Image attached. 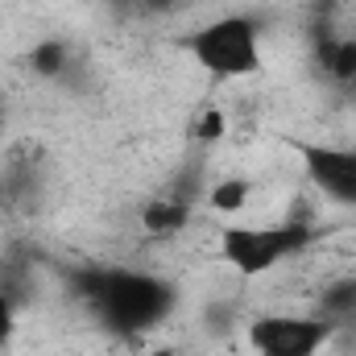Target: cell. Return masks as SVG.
<instances>
[{
	"label": "cell",
	"instance_id": "obj_1",
	"mask_svg": "<svg viewBox=\"0 0 356 356\" xmlns=\"http://www.w3.org/2000/svg\"><path fill=\"white\" fill-rule=\"evenodd\" d=\"M83 298L95 311V319L133 340V336H145L154 332L170 311H175V286L158 273H145V269H95V273H83Z\"/></svg>",
	"mask_w": 356,
	"mask_h": 356
},
{
	"label": "cell",
	"instance_id": "obj_2",
	"mask_svg": "<svg viewBox=\"0 0 356 356\" xmlns=\"http://www.w3.org/2000/svg\"><path fill=\"white\" fill-rule=\"evenodd\" d=\"M186 54L211 79H249L261 71V21L249 13L211 17L186 38Z\"/></svg>",
	"mask_w": 356,
	"mask_h": 356
},
{
	"label": "cell",
	"instance_id": "obj_3",
	"mask_svg": "<svg viewBox=\"0 0 356 356\" xmlns=\"http://www.w3.org/2000/svg\"><path fill=\"white\" fill-rule=\"evenodd\" d=\"M315 245V228L302 220L282 224H224L220 228V257L241 277H261L269 269L286 266L290 257Z\"/></svg>",
	"mask_w": 356,
	"mask_h": 356
},
{
	"label": "cell",
	"instance_id": "obj_4",
	"mask_svg": "<svg viewBox=\"0 0 356 356\" xmlns=\"http://www.w3.org/2000/svg\"><path fill=\"white\" fill-rule=\"evenodd\" d=\"M336 332L340 327L332 319H323L319 311H311V315L269 311V315L249 319L245 340H249V348L257 356H319Z\"/></svg>",
	"mask_w": 356,
	"mask_h": 356
},
{
	"label": "cell",
	"instance_id": "obj_5",
	"mask_svg": "<svg viewBox=\"0 0 356 356\" xmlns=\"http://www.w3.org/2000/svg\"><path fill=\"white\" fill-rule=\"evenodd\" d=\"M302 158V175L311 186L336 203V207H356V145H323V141H294Z\"/></svg>",
	"mask_w": 356,
	"mask_h": 356
},
{
	"label": "cell",
	"instance_id": "obj_6",
	"mask_svg": "<svg viewBox=\"0 0 356 356\" xmlns=\"http://www.w3.org/2000/svg\"><path fill=\"white\" fill-rule=\"evenodd\" d=\"M186 220H191V203L182 199H149L141 207V228L154 236H170L178 228H186Z\"/></svg>",
	"mask_w": 356,
	"mask_h": 356
},
{
	"label": "cell",
	"instance_id": "obj_7",
	"mask_svg": "<svg viewBox=\"0 0 356 356\" xmlns=\"http://www.w3.org/2000/svg\"><path fill=\"white\" fill-rule=\"evenodd\" d=\"M319 315L332 319L336 327L348 323V319H356V277H340V282H332V286L323 290V298H319Z\"/></svg>",
	"mask_w": 356,
	"mask_h": 356
},
{
	"label": "cell",
	"instance_id": "obj_8",
	"mask_svg": "<svg viewBox=\"0 0 356 356\" xmlns=\"http://www.w3.org/2000/svg\"><path fill=\"white\" fill-rule=\"evenodd\" d=\"M67 63H71V50H67L63 42H38L33 54H29V67H33L42 79H58V75L67 71Z\"/></svg>",
	"mask_w": 356,
	"mask_h": 356
},
{
	"label": "cell",
	"instance_id": "obj_9",
	"mask_svg": "<svg viewBox=\"0 0 356 356\" xmlns=\"http://www.w3.org/2000/svg\"><path fill=\"white\" fill-rule=\"evenodd\" d=\"M323 67L336 79L353 83L356 79V42H323Z\"/></svg>",
	"mask_w": 356,
	"mask_h": 356
},
{
	"label": "cell",
	"instance_id": "obj_10",
	"mask_svg": "<svg viewBox=\"0 0 356 356\" xmlns=\"http://www.w3.org/2000/svg\"><path fill=\"white\" fill-rule=\"evenodd\" d=\"M245 199H249V182L245 178H224V182L211 186V207L216 211H241Z\"/></svg>",
	"mask_w": 356,
	"mask_h": 356
},
{
	"label": "cell",
	"instance_id": "obj_11",
	"mask_svg": "<svg viewBox=\"0 0 356 356\" xmlns=\"http://www.w3.org/2000/svg\"><path fill=\"white\" fill-rule=\"evenodd\" d=\"M13 332H17V298L0 290V348L13 340Z\"/></svg>",
	"mask_w": 356,
	"mask_h": 356
},
{
	"label": "cell",
	"instance_id": "obj_12",
	"mask_svg": "<svg viewBox=\"0 0 356 356\" xmlns=\"http://www.w3.org/2000/svg\"><path fill=\"white\" fill-rule=\"evenodd\" d=\"M199 137L203 141H216V137H224V116L211 108V112H203V120H199Z\"/></svg>",
	"mask_w": 356,
	"mask_h": 356
},
{
	"label": "cell",
	"instance_id": "obj_13",
	"mask_svg": "<svg viewBox=\"0 0 356 356\" xmlns=\"http://www.w3.org/2000/svg\"><path fill=\"white\" fill-rule=\"evenodd\" d=\"M145 356H178L175 348H154V353H145Z\"/></svg>",
	"mask_w": 356,
	"mask_h": 356
}]
</instances>
